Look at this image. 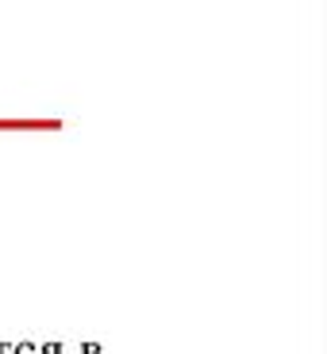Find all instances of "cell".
Here are the masks:
<instances>
[{
	"instance_id": "6da1fadb",
	"label": "cell",
	"mask_w": 327,
	"mask_h": 354,
	"mask_svg": "<svg viewBox=\"0 0 327 354\" xmlns=\"http://www.w3.org/2000/svg\"><path fill=\"white\" fill-rule=\"evenodd\" d=\"M12 354H39V346L35 343H19V346H12Z\"/></svg>"
},
{
	"instance_id": "7a4b0ae2",
	"label": "cell",
	"mask_w": 327,
	"mask_h": 354,
	"mask_svg": "<svg viewBox=\"0 0 327 354\" xmlns=\"http://www.w3.org/2000/svg\"><path fill=\"white\" fill-rule=\"evenodd\" d=\"M85 354H100V346H85Z\"/></svg>"
}]
</instances>
